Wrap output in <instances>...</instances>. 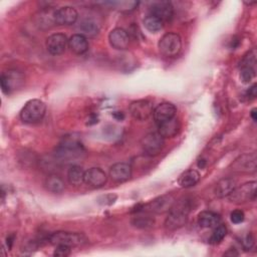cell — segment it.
<instances>
[{
    "label": "cell",
    "mask_w": 257,
    "mask_h": 257,
    "mask_svg": "<svg viewBox=\"0 0 257 257\" xmlns=\"http://www.w3.org/2000/svg\"><path fill=\"white\" fill-rule=\"evenodd\" d=\"M169 215L165 220V228L168 230H176L183 227L188 221L190 205L188 201L175 202Z\"/></svg>",
    "instance_id": "obj_1"
},
{
    "label": "cell",
    "mask_w": 257,
    "mask_h": 257,
    "mask_svg": "<svg viewBox=\"0 0 257 257\" xmlns=\"http://www.w3.org/2000/svg\"><path fill=\"white\" fill-rule=\"evenodd\" d=\"M83 152L84 150L82 144L78 139L74 137H65L56 148L55 156L57 159L63 162H68L80 157Z\"/></svg>",
    "instance_id": "obj_2"
},
{
    "label": "cell",
    "mask_w": 257,
    "mask_h": 257,
    "mask_svg": "<svg viewBox=\"0 0 257 257\" xmlns=\"http://www.w3.org/2000/svg\"><path fill=\"white\" fill-rule=\"evenodd\" d=\"M50 244L56 245H65L70 248L82 246L87 242V238L84 234L79 232H68V231H57L52 233L48 237Z\"/></svg>",
    "instance_id": "obj_3"
},
{
    "label": "cell",
    "mask_w": 257,
    "mask_h": 257,
    "mask_svg": "<svg viewBox=\"0 0 257 257\" xmlns=\"http://www.w3.org/2000/svg\"><path fill=\"white\" fill-rule=\"evenodd\" d=\"M46 111L45 103L40 99H31L25 103L20 111V118L26 123H36L40 121Z\"/></svg>",
    "instance_id": "obj_4"
},
{
    "label": "cell",
    "mask_w": 257,
    "mask_h": 257,
    "mask_svg": "<svg viewBox=\"0 0 257 257\" xmlns=\"http://www.w3.org/2000/svg\"><path fill=\"white\" fill-rule=\"evenodd\" d=\"M182 48V39L178 33L168 32L159 41L160 52L166 57H175Z\"/></svg>",
    "instance_id": "obj_5"
},
{
    "label": "cell",
    "mask_w": 257,
    "mask_h": 257,
    "mask_svg": "<svg viewBox=\"0 0 257 257\" xmlns=\"http://www.w3.org/2000/svg\"><path fill=\"white\" fill-rule=\"evenodd\" d=\"M230 202L235 204H243L246 202H250L255 200L256 198V182H248L244 183L239 187H235V189L228 196Z\"/></svg>",
    "instance_id": "obj_6"
},
{
    "label": "cell",
    "mask_w": 257,
    "mask_h": 257,
    "mask_svg": "<svg viewBox=\"0 0 257 257\" xmlns=\"http://www.w3.org/2000/svg\"><path fill=\"white\" fill-rule=\"evenodd\" d=\"M175 202V197L172 194H165L145 205L141 211L162 214L170 211Z\"/></svg>",
    "instance_id": "obj_7"
},
{
    "label": "cell",
    "mask_w": 257,
    "mask_h": 257,
    "mask_svg": "<svg viewBox=\"0 0 257 257\" xmlns=\"http://www.w3.org/2000/svg\"><path fill=\"white\" fill-rule=\"evenodd\" d=\"M143 151L149 156H156L164 148V138L159 133H150L146 135L141 142Z\"/></svg>",
    "instance_id": "obj_8"
},
{
    "label": "cell",
    "mask_w": 257,
    "mask_h": 257,
    "mask_svg": "<svg viewBox=\"0 0 257 257\" xmlns=\"http://www.w3.org/2000/svg\"><path fill=\"white\" fill-rule=\"evenodd\" d=\"M23 81H24V77L22 73L17 70H8L7 72H3L0 78L2 91L6 94H9L14 89L20 87Z\"/></svg>",
    "instance_id": "obj_9"
},
{
    "label": "cell",
    "mask_w": 257,
    "mask_h": 257,
    "mask_svg": "<svg viewBox=\"0 0 257 257\" xmlns=\"http://www.w3.org/2000/svg\"><path fill=\"white\" fill-rule=\"evenodd\" d=\"M130 112L137 120H146L153 114V102L149 99H140L133 101L130 104Z\"/></svg>",
    "instance_id": "obj_10"
},
{
    "label": "cell",
    "mask_w": 257,
    "mask_h": 257,
    "mask_svg": "<svg viewBox=\"0 0 257 257\" xmlns=\"http://www.w3.org/2000/svg\"><path fill=\"white\" fill-rule=\"evenodd\" d=\"M256 166H257L256 154L251 153V154H244L238 157L231 165V168L233 171L238 173H253L256 171Z\"/></svg>",
    "instance_id": "obj_11"
},
{
    "label": "cell",
    "mask_w": 257,
    "mask_h": 257,
    "mask_svg": "<svg viewBox=\"0 0 257 257\" xmlns=\"http://www.w3.org/2000/svg\"><path fill=\"white\" fill-rule=\"evenodd\" d=\"M67 45H68V40L63 33L51 34L46 39V48L48 52L52 55L62 54L65 51Z\"/></svg>",
    "instance_id": "obj_12"
},
{
    "label": "cell",
    "mask_w": 257,
    "mask_h": 257,
    "mask_svg": "<svg viewBox=\"0 0 257 257\" xmlns=\"http://www.w3.org/2000/svg\"><path fill=\"white\" fill-rule=\"evenodd\" d=\"M78 13L71 6H63L55 10L54 22L58 25H71L77 20Z\"/></svg>",
    "instance_id": "obj_13"
},
{
    "label": "cell",
    "mask_w": 257,
    "mask_h": 257,
    "mask_svg": "<svg viewBox=\"0 0 257 257\" xmlns=\"http://www.w3.org/2000/svg\"><path fill=\"white\" fill-rule=\"evenodd\" d=\"M110 46L117 50H124L128 47L130 37L127 32L122 28H114L108 34Z\"/></svg>",
    "instance_id": "obj_14"
},
{
    "label": "cell",
    "mask_w": 257,
    "mask_h": 257,
    "mask_svg": "<svg viewBox=\"0 0 257 257\" xmlns=\"http://www.w3.org/2000/svg\"><path fill=\"white\" fill-rule=\"evenodd\" d=\"M177 108L171 102H162L154 108L153 116L155 121L159 124L166 120L173 118L176 114Z\"/></svg>",
    "instance_id": "obj_15"
},
{
    "label": "cell",
    "mask_w": 257,
    "mask_h": 257,
    "mask_svg": "<svg viewBox=\"0 0 257 257\" xmlns=\"http://www.w3.org/2000/svg\"><path fill=\"white\" fill-rule=\"evenodd\" d=\"M106 175L100 168H90L84 173V183L91 188H100L106 183Z\"/></svg>",
    "instance_id": "obj_16"
},
{
    "label": "cell",
    "mask_w": 257,
    "mask_h": 257,
    "mask_svg": "<svg viewBox=\"0 0 257 257\" xmlns=\"http://www.w3.org/2000/svg\"><path fill=\"white\" fill-rule=\"evenodd\" d=\"M132 176V167L127 163H116L109 169V177L113 182L122 183Z\"/></svg>",
    "instance_id": "obj_17"
},
{
    "label": "cell",
    "mask_w": 257,
    "mask_h": 257,
    "mask_svg": "<svg viewBox=\"0 0 257 257\" xmlns=\"http://www.w3.org/2000/svg\"><path fill=\"white\" fill-rule=\"evenodd\" d=\"M150 11H151L150 14L158 17L163 22L171 20L173 17V14H174L172 4L167 1H161V2L154 3L152 5Z\"/></svg>",
    "instance_id": "obj_18"
},
{
    "label": "cell",
    "mask_w": 257,
    "mask_h": 257,
    "mask_svg": "<svg viewBox=\"0 0 257 257\" xmlns=\"http://www.w3.org/2000/svg\"><path fill=\"white\" fill-rule=\"evenodd\" d=\"M68 47L73 53L81 55L88 50V41L82 34H73L68 39Z\"/></svg>",
    "instance_id": "obj_19"
},
{
    "label": "cell",
    "mask_w": 257,
    "mask_h": 257,
    "mask_svg": "<svg viewBox=\"0 0 257 257\" xmlns=\"http://www.w3.org/2000/svg\"><path fill=\"white\" fill-rule=\"evenodd\" d=\"M180 128V123L177 117H173L158 124V133L163 138H173L175 137Z\"/></svg>",
    "instance_id": "obj_20"
},
{
    "label": "cell",
    "mask_w": 257,
    "mask_h": 257,
    "mask_svg": "<svg viewBox=\"0 0 257 257\" xmlns=\"http://www.w3.org/2000/svg\"><path fill=\"white\" fill-rule=\"evenodd\" d=\"M236 187V181L232 178L221 179L215 187V195L218 198L228 197Z\"/></svg>",
    "instance_id": "obj_21"
},
{
    "label": "cell",
    "mask_w": 257,
    "mask_h": 257,
    "mask_svg": "<svg viewBox=\"0 0 257 257\" xmlns=\"http://www.w3.org/2000/svg\"><path fill=\"white\" fill-rule=\"evenodd\" d=\"M220 216L212 211H203L198 216V224L203 228L216 227L220 223Z\"/></svg>",
    "instance_id": "obj_22"
},
{
    "label": "cell",
    "mask_w": 257,
    "mask_h": 257,
    "mask_svg": "<svg viewBox=\"0 0 257 257\" xmlns=\"http://www.w3.org/2000/svg\"><path fill=\"white\" fill-rule=\"evenodd\" d=\"M44 185H45L46 190L53 194H60L65 189L64 181L59 176L54 175V174L46 177Z\"/></svg>",
    "instance_id": "obj_23"
},
{
    "label": "cell",
    "mask_w": 257,
    "mask_h": 257,
    "mask_svg": "<svg viewBox=\"0 0 257 257\" xmlns=\"http://www.w3.org/2000/svg\"><path fill=\"white\" fill-rule=\"evenodd\" d=\"M200 180V174L193 169L185 171L183 174L180 175L178 179V183L183 188H190L195 186Z\"/></svg>",
    "instance_id": "obj_24"
},
{
    "label": "cell",
    "mask_w": 257,
    "mask_h": 257,
    "mask_svg": "<svg viewBox=\"0 0 257 257\" xmlns=\"http://www.w3.org/2000/svg\"><path fill=\"white\" fill-rule=\"evenodd\" d=\"M84 171L80 166L72 165L67 171V180L71 186L77 187L84 183Z\"/></svg>",
    "instance_id": "obj_25"
},
{
    "label": "cell",
    "mask_w": 257,
    "mask_h": 257,
    "mask_svg": "<svg viewBox=\"0 0 257 257\" xmlns=\"http://www.w3.org/2000/svg\"><path fill=\"white\" fill-rule=\"evenodd\" d=\"M144 26L150 32H158L163 28L164 22L161 19H159L158 17H156L152 14H149L144 19Z\"/></svg>",
    "instance_id": "obj_26"
},
{
    "label": "cell",
    "mask_w": 257,
    "mask_h": 257,
    "mask_svg": "<svg viewBox=\"0 0 257 257\" xmlns=\"http://www.w3.org/2000/svg\"><path fill=\"white\" fill-rule=\"evenodd\" d=\"M79 28H80V31L82 32L80 34H82L84 36H88V37L95 36L98 33V30H99L97 24L94 21L89 20V19L82 21L80 23Z\"/></svg>",
    "instance_id": "obj_27"
},
{
    "label": "cell",
    "mask_w": 257,
    "mask_h": 257,
    "mask_svg": "<svg viewBox=\"0 0 257 257\" xmlns=\"http://www.w3.org/2000/svg\"><path fill=\"white\" fill-rule=\"evenodd\" d=\"M154 219L150 215H137L132 219L133 226L140 228V229H147L154 225Z\"/></svg>",
    "instance_id": "obj_28"
},
{
    "label": "cell",
    "mask_w": 257,
    "mask_h": 257,
    "mask_svg": "<svg viewBox=\"0 0 257 257\" xmlns=\"http://www.w3.org/2000/svg\"><path fill=\"white\" fill-rule=\"evenodd\" d=\"M227 235V228L225 227V225H217L210 237V243L212 244H218L220 243L224 237Z\"/></svg>",
    "instance_id": "obj_29"
},
{
    "label": "cell",
    "mask_w": 257,
    "mask_h": 257,
    "mask_svg": "<svg viewBox=\"0 0 257 257\" xmlns=\"http://www.w3.org/2000/svg\"><path fill=\"white\" fill-rule=\"evenodd\" d=\"M71 253V248L65 245H56L53 255L57 256V257H66L68 255H70Z\"/></svg>",
    "instance_id": "obj_30"
},
{
    "label": "cell",
    "mask_w": 257,
    "mask_h": 257,
    "mask_svg": "<svg viewBox=\"0 0 257 257\" xmlns=\"http://www.w3.org/2000/svg\"><path fill=\"white\" fill-rule=\"evenodd\" d=\"M241 78L244 82L250 81L255 75V69L248 68V67H241Z\"/></svg>",
    "instance_id": "obj_31"
},
{
    "label": "cell",
    "mask_w": 257,
    "mask_h": 257,
    "mask_svg": "<svg viewBox=\"0 0 257 257\" xmlns=\"http://www.w3.org/2000/svg\"><path fill=\"white\" fill-rule=\"evenodd\" d=\"M244 218H245V215H244V212L241 211V210H234L231 215H230V219L231 221L234 223V224H239V223H242L244 221Z\"/></svg>",
    "instance_id": "obj_32"
},
{
    "label": "cell",
    "mask_w": 257,
    "mask_h": 257,
    "mask_svg": "<svg viewBox=\"0 0 257 257\" xmlns=\"http://www.w3.org/2000/svg\"><path fill=\"white\" fill-rule=\"evenodd\" d=\"M243 247L245 250H250L254 245V238L251 234H248L243 240Z\"/></svg>",
    "instance_id": "obj_33"
},
{
    "label": "cell",
    "mask_w": 257,
    "mask_h": 257,
    "mask_svg": "<svg viewBox=\"0 0 257 257\" xmlns=\"http://www.w3.org/2000/svg\"><path fill=\"white\" fill-rule=\"evenodd\" d=\"M256 87H257L256 84H253L252 86L249 87V89L247 90V95H248V97H250V98H255V97H256V94H257V92H256Z\"/></svg>",
    "instance_id": "obj_34"
},
{
    "label": "cell",
    "mask_w": 257,
    "mask_h": 257,
    "mask_svg": "<svg viewBox=\"0 0 257 257\" xmlns=\"http://www.w3.org/2000/svg\"><path fill=\"white\" fill-rule=\"evenodd\" d=\"M224 255H231V256H232V255H238V252H237L234 248H233V249L231 248V249H229L226 253H224Z\"/></svg>",
    "instance_id": "obj_35"
},
{
    "label": "cell",
    "mask_w": 257,
    "mask_h": 257,
    "mask_svg": "<svg viewBox=\"0 0 257 257\" xmlns=\"http://www.w3.org/2000/svg\"><path fill=\"white\" fill-rule=\"evenodd\" d=\"M251 116H252V118H253L254 120H256V119H257V115H256V108H253V109L251 110Z\"/></svg>",
    "instance_id": "obj_36"
}]
</instances>
